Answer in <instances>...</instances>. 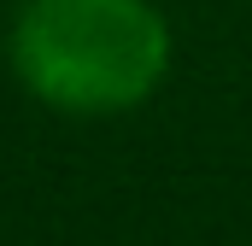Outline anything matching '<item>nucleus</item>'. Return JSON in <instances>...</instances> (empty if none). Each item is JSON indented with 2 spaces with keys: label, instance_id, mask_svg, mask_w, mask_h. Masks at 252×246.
<instances>
[{
  "label": "nucleus",
  "instance_id": "f257e3e1",
  "mask_svg": "<svg viewBox=\"0 0 252 246\" xmlns=\"http://www.w3.org/2000/svg\"><path fill=\"white\" fill-rule=\"evenodd\" d=\"M6 53L41 106L106 118L164 82L170 24L153 0H24Z\"/></svg>",
  "mask_w": 252,
  "mask_h": 246
}]
</instances>
